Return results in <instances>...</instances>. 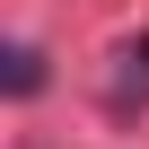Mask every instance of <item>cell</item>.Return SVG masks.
I'll use <instances>...</instances> for the list:
<instances>
[{
	"label": "cell",
	"instance_id": "7a4b0ae2",
	"mask_svg": "<svg viewBox=\"0 0 149 149\" xmlns=\"http://www.w3.org/2000/svg\"><path fill=\"white\" fill-rule=\"evenodd\" d=\"M44 88V53L35 44H9V97H35Z\"/></svg>",
	"mask_w": 149,
	"mask_h": 149
},
{
	"label": "cell",
	"instance_id": "6da1fadb",
	"mask_svg": "<svg viewBox=\"0 0 149 149\" xmlns=\"http://www.w3.org/2000/svg\"><path fill=\"white\" fill-rule=\"evenodd\" d=\"M114 61H123V70H114V105H132V97H149V44H123Z\"/></svg>",
	"mask_w": 149,
	"mask_h": 149
}]
</instances>
